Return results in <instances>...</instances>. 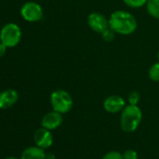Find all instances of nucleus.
Instances as JSON below:
<instances>
[{
  "label": "nucleus",
  "instance_id": "nucleus-18",
  "mask_svg": "<svg viewBox=\"0 0 159 159\" xmlns=\"http://www.w3.org/2000/svg\"><path fill=\"white\" fill-rule=\"evenodd\" d=\"M123 159H138V152L134 150H126L123 153Z\"/></svg>",
  "mask_w": 159,
  "mask_h": 159
},
{
  "label": "nucleus",
  "instance_id": "nucleus-8",
  "mask_svg": "<svg viewBox=\"0 0 159 159\" xmlns=\"http://www.w3.org/2000/svg\"><path fill=\"white\" fill-rule=\"evenodd\" d=\"M63 123V116L62 113L52 111L46 113L41 119V125L42 127L48 130H54L58 128Z\"/></svg>",
  "mask_w": 159,
  "mask_h": 159
},
{
  "label": "nucleus",
  "instance_id": "nucleus-2",
  "mask_svg": "<svg viewBox=\"0 0 159 159\" xmlns=\"http://www.w3.org/2000/svg\"><path fill=\"white\" fill-rule=\"evenodd\" d=\"M142 119L141 110L138 107V105H127L122 111L120 125L121 128L124 132L132 133L134 132L139 125H140Z\"/></svg>",
  "mask_w": 159,
  "mask_h": 159
},
{
  "label": "nucleus",
  "instance_id": "nucleus-12",
  "mask_svg": "<svg viewBox=\"0 0 159 159\" xmlns=\"http://www.w3.org/2000/svg\"><path fill=\"white\" fill-rule=\"evenodd\" d=\"M146 8L148 13L152 18L159 20V0H148Z\"/></svg>",
  "mask_w": 159,
  "mask_h": 159
},
{
  "label": "nucleus",
  "instance_id": "nucleus-14",
  "mask_svg": "<svg viewBox=\"0 0 159 159\" xmlns=\"http://www.w3.org/2000/svg\"><path fill=\"white\" fill-rule=\"evenodd\" d=\"M124 3L132 9H139L141 7H143L144 5H146L148 0H123Z\"/></svg>",
  "mask_w": 159,
  "mask_h": 159
},
{
  "label": "nucleus",
  "instance_id": "nucleus-1",
  "mask_svg": "<svg viewBox=\"0 0 159 159\" xmlns=\"http://www.w3.org/2000/svg\"><path fill=\"white\" fill-rule=\"evenodd\" d=\"M110 28L115 34L127 36L133 34L137 27L138 23L133 14L125 11H116L111 14L109 18Z\"/></svg>",
  "mask_w": 159,
  "mask_h": 159
},
{
  "label": "nucleus",
  "instance_id": "nucleus-4",
  "mask_svg": "<svg viewBox=\"0 0 159 159\" xmlns=\"http://www.w3.org/2000/svg\"><path fill=\"white\" fill-rule=\"evenodd\" d=\"M22 39V31L19 25L9 23L0 31V41L8 48H13L19 44Z\"/></svg>",
  "mask_w": 159,
  "mask_h": 159
},
{
  "label": "nucleus",
  "instance_id": "nucleus-22",
  "mask_svg": "<svg viewBox=\"0 0 159 159\" xmlns=\"http://www.w3.org/2000/svg\"><path fill=\"white\" fill-rule=\"evenodd\" d=\"M157 58H158V61H159V51H158V53H157Z\"/></svg>",
  "mask_w": 159,
  "mask_h": 159
},
{
  "label": "nucleus",
  "instance_id": "nucleus-16",
  "mask_svg": "<svg viewBox=\"0 0 159 159\" xmlns=\"http://www.w3.org/2000/svg\"><path fill=\"white\" fill-rule=\"evenodd\" d=\"M139 98H140L139 94L136 91H133L128 95V103L130 105H138Z\"/></svg>",
  "mask_w": 159,
  "mask_h": 159
},
{
  "label": "nucleus",
  "instance_id": "nucleus-20",
  "mask_svg": "<svg viewBox=\"0 0 159 159\" xmlns=\"http://www.w3.org/2000/svg\"><path fill=\"white\" fill-rule=\"evenodd\" d=\"M45 159H55V156H54V154H53V153L49 152V153H46V155H45Z\"/></svg>",
  "mask_w": 159,
  "mask_h": 159
},
{
  "label": "nucleus",
  "instance_id": "nucleus-6",
  "mask_svg": "<svg viewBox=\"0 0 159 159\" xmlns=\"http://www.w3.org/2000/svg\"><path fill=\"white\" fill-rule=\"evenodd\" d=\"M88 26L96 33L102 34L108 28H110L109 19L99 12H92L87 17Z\"/></svg>",
  "mask_w": 159,
  "mask_h": 159
},
{
  "label": "nucleus",
  "instance_id": "nucleus-19",
  "mask_svg": "<svg viewBox=\"0 0 159 159\" xmlns=\"http://www.w3.org/2000/svg\"><path fill=\"white\" fill-rule=\"evenodd\" d=\"M7 46L5 44H3L1 41H0V57H2L5 55L6 52H7Z\"/></svg>",
  "mask_w": 159,
  "mask_h": 159
},
{
  "label": "nucleus",
  "instance_id": "nucleus-15",
  "mask_svg": "<svg viewBox=\"0 0 159 159\" xmlns=\"http://www.w3.org/2000/svg\"><path fill=\"white\" fill-rule=\"evenodd\" d=\"M102 39L104 41H107V42H110V41H112L114 39V37H115V32L113 30H111V28H108L106 31H104L102 34Z\"/></svg>",
  "mask_w": 159,
  "mask_h": 159
},
{
  "label": "nucleus",
  "instance_id": "nucleus-7",
  "mask_svg": "<svg viewBox=\"0 0 159 159\" xmlns=\"http://www.w3.org/2000/svg\"><path fill=\"white\" fill-rule=\"evenodd\" d=\"M125 107V99L116 95L110 96L105 98L103 102V108L106 111L110 113H117L122 111Z\"/></svg>",
  "mask_w": 159,
  "mask_h": 159
},
{
  "label": "nucleus",
  "instance_id": "nucleus-9",
  "mask_svg": "<svg viewBox=\"0 0 159 159\" xmlns=\"http://www.w3.org/2000/svg\"><path fill=\"white\" fill-rule=\"evenodd\" d=\"M34 141L37 146L42 149L50 148L53 142V138L51 130H48L44 127L39 128L34 134Z\"/></svg>",
  "mask_w": 159,
  "mask_h": 159
},
{
  "label": "nucleus",
  "instance_id": "nucleus-17",
  "mask_svg": "<svg viewBox=\"0 0 159 159\" xmlns=\"http://www.w3.org/2000/svg\"><path fill=\"white\" fill-rule=\"evenodd\" d=\"M102 159H123V154L117 151H111L107 152Z\"/></svg>",
  "mask_w": 159,
  "mask_h": 159
},
{
  "label": "nucleus",
  "instance_id": "nucleus-5",
  "mask_svg": "<svg viewBox=\"0 0 159 159\" xmlns=\"http://www.w3.org/2000/svg\"><path fill=\"white\" fill-rule=\"evenodd\" d=\"M21 15L25 21L30 23H36L42 19L43 10L39 4L34 1H28L22 6Z\"/></svg>",
  "mask_w": 159,
  "mask_h": 159
},
{
  "label": "nucleus",
  "instance_id": "nucleus-13",
  "mask_svg": "<svg viewBox=\"0 0 159 159\" xmlns=\"http://www.w3.org/2000/svg\"><path fill=\"white\" fill-rule=\"evenodd\" d=\"M149 79L152 82L158 83L159 82V62H156L151 66L149 68Z\"/></svg>",
  "mask_w": 159,
  "mask_h": 159
},
{
  "label": "nucleus",
  "instance_id": "nucleus-11",
  "mask_svg": "<svg viewBox=\"0 0 159 159\" xmlns=\"http://www.w3.org/2000/svg\"><path fill=\"white\" fill-rule=\"evenodd\" d=\"M44 149L39 146H31L24 150L21 154V159H45Z\"/></svg>",
  "mask_w": 159,
  "mask_h": 159
},
{
  "label": "nucleus",
  "instance_id": "nucleus-3",
  "mask_svg": "<svg viewBox=\"0 0 159 159\" xmlns=\"http://www.w3.org/2000/svg\"><path fill=\"white\" fill-rule=\"evenodd\" d=\"M51 105L53 111L62 114L67 113L73 107V99L70 94L65 90H55L50 97Z\"/></svg>",
  "mask_w": 159,
  "mask_h": 159
},
{
  "label": "nucleus",
  "instance_id": "nucleus-10",
  "mask_svg": "<svg viewBox=\"0 0 159 159\" xmlns=\"http://www.w3.org/2000/svg\"><path fill=\"white\" fill-rule=\"evenodd\" d=\"M19 98V94L16 90L7 89L0 92V110H6L12 107Z\"/></svg>",
  "mask_w": 159,
  "mask_h": 159
},
{
  "label": "nucleus",
  "instance_id": "nucleus-21",
  "mask_svg": "<svg viewBox=\"0 0 159 159\" xmlns=\"http://www.w3.org/2000/svg\"><path fill=\"white\" fill-rule=\"evenodd\" d=\"M5 159H18L17 157H14V156H10V157H7Z\"/></svg>",
  "mask_w": 159,
  "mask_h": 159
}]
</instances>
